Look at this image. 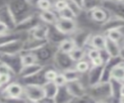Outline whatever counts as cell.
Instances as JSON below:
<instances>
[{
	"instance_id": "12",
	"label": "cell",
	"mask_w": 124,
	"mask_h": 103,
	"mask_svg": "<svg viewBox=\"0 0 124 103\" xmlns=\"http://www.w3.org/2000/svg\"><path fill=\"white\" fill-rule=\"evenodd\" d=\"M66 86H67L70 93L73 95L74 98H81L88 93L85 87L83 85V84L80 81V80L68 81L66 84Z\"/></svg>"
},
{
	"instance_id": "1",
	"label": "cell",
	"mask_w": 124,
	"mask_h": 103,
	"mask_svg": "<svg viewBox=\"0 0 124 103\" xmlns=\"http://www.w3.org/2000/svg\"><path fill=\"white\" fill-rule=\"evenodd\" d=\"M96 101H104L106 99L112 98L110 82H100L97 85L89 87L88 92Z\"/></svg>"
},
{
	"instance_id": "42",
	"label": "cell",
	"mask_w": 124,
	"mask_h": 103,
	"mask_svg": "<svg viewBox=\"0 0 124 103\" xmlns=\"http://www.w3.org/2000/svg\"><path fill=\"white\" fill-rule=\"evenodd\" d=\"M73 2H75V4H77L79 7H81V9H83V3H84V0H71Z\"/></svg>"
},
{
	"instance_id": "10",
	"label": "cell",
	"mask_w": 124,
	"mask_h": 103,
	"mask_svg": "<svg viewBox=\"0 0 124 103\" xmlns=\"http://www.w3.org/2000/svg\"><path fill=\"white\" fill-rule=\"evenodd\" d=\"M70 36L61 32L54 25H49V32L47 35L48 44L56 45L57 47L62 41Z\"/></svg>"
},
{
	"instance_id": "45",
	"label": "cell",
	"mask_w": 124,
	"mask_h": 103,
	"mask_svg": "<svg viewBox=\"0 0 124 103\" xmlns=\"http://www.w3.org/2000/svg\"><path fill=\"white\" fill-rule=\"evenodd\" d=\"M119 102H123V103H124V95H121V96L119 97Z\"/></svg>"
},
{
	"instance_id": "8",
	"label": "cell",
	"mask_w": 124,
	"mask_h": 103,
	"mask_svg": "<svg viewBox=\"0 0 124 103\" xmlns=\"http://www.w3.org/2000/svg\"><path fill=\"white\" fill-rule=\"evenodd\" d=\"M54 26L61 32L70 37L77 31V23L75 20H68V19L59 17Z\"/></svg>"
},
{
	"instance_id": "14",
	"label": "cell",
	"mask_w": 124,
	"mask_h": 103,
	"mask_svg": "<svg viewBox=\"0 0 124 103\" xmlns=\"http://www.w3.org/2000/svg\"><path fill=\"white\" fill-rule=\"evenodd\" d=\"M44 69V67L40 63H35L30 65L23 66L20 73L19 74V77L20 78H26L38 74L39 72L42 71Z\"/></svg>"
},
{
	"instance_id": "48",
	"label": "cell",
	"mask_w": 124,
	"mask_h": 103,
	"mask_svg": "<svg viewBox=\"0 0 124 103\" xmlns=\"http://www.w3.org/2000/svg\"><path fill=\"white\" fill-rule=\"evenodd\" d=\"M116 1H117V2H124V0H116Z\"/></svg>"
},
{
	"instance_id": "32",
	"label": "cell",
	"mask_w": 124,
	"mask_h": 103,
	"mask_svg": "<svg viewBox=\"0 0 124 103\" xmlns=\"http://www.w3.org/2000/svg\"><path fill=\"white\" fill-rule=\"evenodd\" d=\"M106 37L109 38L110 40H114L119 43L123 39V33L121 32V29H112L105 33Z\"/></svg>"
},
{
	"instance_id": "46",
	"label": "cell",
	"mask_w": 124,
	"mask_h": 103,
	"mask_svg": "<svg viewBox=\"0 0 124 103\" xmlns=\"http://www.w3.org/2000/svg\"><path fill=\"white\" fill-rule=\"evenodd\" d=\"M121 95H124V85L121 88Z\"/></svg>"
},
{
	"instance_id": "38",
	"label": "cell",
	"mask_w": 124,
	"mask_h": 103,
	"mask_svg": "<svg viewBox=\"0 0 124 103\" xmlns=\"http://www.w3.org/2000/svg\"><path fill=\"white\" fill-rule=\"evenodd\" d=\"M54 82H55L56 85L58 86V87H61V86H64L66 84H67V79H66L65 76L64 75V74L62 73H58L57 77L54 79Z\"/></svg>"
},
{
	"instance_id": "15",
	"label": "cell",
	"mask_w": 124,
	"mask_h": 103,
	"mask_svg": "<svg viewBox=\"0 0 124 103\" xmlns=\"http://www.w3.org/2000/svg\"><path fill=\"white\" fill-rule=\"evenodd\" d=\"M49 32V25L46 23H40L33 29L31 30L30 37L35 39L41 40H47V35Z\"/></svg>"
},
{
	"instance_id": "5",
	"label": "cell",
	"mask_w": 124,
	"mask_h": 103,
	"mask_svg": "<svg viewBox=\"0 0 124 103\" xmlns=\"http://www.w3.org/2000/svg\"><path fill=\"white\" fill-rule=\"evenodd\" d=\"M39 20H40L39 16L38 17H37L34 15H31V16H26L17 22L16 26L13 31L19 32V33L30 32L31 30L33 29L36 26H37L40 24Z\"/></svg>"
},
{
	"instance_id": "11",
	"label": "cell",
	"mask_w": 124,
	"mask_h": 103,
	"mask_svg": "<svg viewBox=\"0 0 124 103\" xmlns=\"http://www.w3.org/2000/svg\"><path fill=\"white\" fill-rule=\"evenodd\" d=\"M104 65L101 66H92L90 67L88 73V84L89 87L94 86L100 83L102 76Z\"/></svg>"
},
{
	"instance_id": "34",
	"label": "cell",
	"mask_w": 124,
	"mask_h": 103,
	"mask_svg": "<svg viewBox=\"0 0 124 103\" xmlns=\"http://www.w3.org/2000/svg\"><path fill=\"white\" fill-rule=\"evenodd\" d=\"M36 6L39 9H40V11L48 10L52 9L53 3L51 2L50 0H39L37 2Z\"/></svg>"
},
{
	"instance_id": "24",
	"label": "cell",
	"mask_w": 124,
	"mask_h": 103,
	"mask_svg": "<svg viewBox=\"0 0 124 103\" xmlns=\"http://www.w3.org/2000/svg\"><path fill=\"white\" fill-rule=\"evenodd\" d=\"M109 82L112 88V97L115 100L119 102V98L121 96V88L123 86V83L121 81L115 78H111Z\"/></svg>"
},
{
	"instance_id": "35",
	"label": "cell",
	"mask_w": 124,
	"mask_h": 103,
	"mask_svg": "<svg viewBox=\"0 0 124 103\" xmlns=\"http://www.w3.org/2000/svg\"><path fill=\"white\" fill-rule=\"evenodd\" d=\"M68 6V1L67 0H56L53 4V8L57 13L64 9Z\"/></svg>"
},
{
	"instance_id": "19",
	"label": "cell",
	"mask_w": 124,
	"mask_h": 103,
	"mask_svg": "<svg viewBox=\"0 0 124 103\" xmlns=\"http://www.w3.org/2000/svg\"><path fill=\"white\" fill-rule=\"evenodd\" d=\"M74 99L73 95L70 93L67 86L64 85L59 87L58 91L54 98L55 102H71Z\"/></svg>"
},
{
	"instance_id": "22",
	"label": "cell",
	"mask_w": 124,
	"mask_h": 103,
	"mask_svg": "<svg viewBox=\"0 0 124 103\" xmlns=\"http://www.w3.org/2000/svg\"><path fill=\"white\" fill-rule=\"evenodd\" d=\"M75 47H76V44H75V40L73 39V37H69L62 41L61 43L57 46V49L61 52L69 54V53H71Z\"/></svg>"
},
{
	"instance_id": "7",
	"label": "cell",
	"mask_w": 124,
	"mask_h": 103,
	"mask_svg": "<svg viewBox=\"0 0 124 103\" xmlns=\"http://www.w3.org/2000/svg\"><path fill=\"white\" fill-rule=\"evenodd\" d=\"M24 40L19 39L12 41L6 44L0 46V55L3 54H20L23 51Z\"/></svg>"
},
{
	"instance_id": "33",
	"label": "cell",
	"mask_w": 124,
	"mask_h": 103,
	"mask_svg": "<svg viewBox=\"0 0 124 103\" xmlns=\"http://www.w3.org/2000/svg\"><path fill=\"white\" fill-rule=\"evenodd\" d=\"M57 14H58V16L60 18L68 19V20H76V17H77L69 6H68L67 8H65L64 9L60 11V12H58Z\"/></svg>"
},
{
	"instance_id": "26",
	"label": "cell",
	"mask_w": 124,
	"mask_h": 103,
	"mask_svg": "<svg viewBox=\"0 0 124 103\" xmlns=\"http://www.w3.org/2000/svg\"><path fill=\"white\" fill-rule=\"evenodd\" d=\"M22 63L23 66L38 63L37 57L35 54V53L32 51L22 52Z\"/></svg>"
},
{
	"instance_id": "25",
	"label": "cell",
	"mask_w": 124,
	"mask_h": 103,
	"mask_svg": "<svg viewBox=\"0 0 124 103\" xmlns=\"http://www.w3.org/2000/svg\"><path fill=\"white\" fill-rule=\"evenodd\" d=\"M111 78H115L121 81L124 79V60H122L112 67L111 71Z\"/></svg>"
},
{
	"instance_id": "23",
	"label": "cell",
	"mask_w": 124,
	"mask_h": 103,
	"mask_svg": "<svg viewBox=\"0 0 124 103\" xmlns=\"http://www.w3.org/2000/svg\"><path fill=\"white\" fill-rule=\"evenodd\" d=\"M19 39H22V37L20 35V33L19 32L10 31L6 33L0 34V46Z\"/></svg>"
},
{
	"instance_id": "44",
	"label": "cell",
	"mask_w": 124,
	"mask_h": 103,
	"mask_svg": "<svg viewBox=\"0 0 124 103\" xmlns=\"http://www.w3.org/2000/svg\"><path fill=\"white\" fill-rule=\"evenodd\" d=\"M119 57L124 60V47H121V51H120Z\"/></svg>"
},
{
	"instance_id": "29",
	"label": "cell",
	"mask_w": 124,
	"mask_h": 103,
	"mask_svg": "<svg viewBox=\"0 0 124 103\" xmlns=\"http://www.w3.org/2000/svg\"><path fill=\"white\" fill-rule=\"evenodd\" d=\"M62 73H63L64 75L65 76V78H66V79H67L68 82L80 80L81 78V75L83 74L80 73L78 71H77L75 69V67L70 68V69L63 71H62Z\"/></svg>"
},
{
	"instance_id": "2",
	"label": "cell",
	"mask_w": 124,
	"mask_h": 103,
	"mask_svg": "<svg viewBox=\"0 0 124 103\" xmlns=\"http://www.w3.org/2000/svg\"><path fill=\"white\" fill-rule=\"evenodd\" d=\"M23 95L29 102H40L45 97V93L42 85L27 84L23 85Z\"/></svg>"
},
{
	"instance_id": "36",
	"label": "cell",
	"mask_w": 124,
	"mask_h": 103,
	"mask_svg": "<svg viewBox=\"0 0 124 103\" xmlns=\"http://www.w3.org/2000/svg\"><path fill=\"white\" fill-rule=\"evenodd\" d=\"M85 50H86L87 57L89 59V60H92L95 59L100 56V51L96 48L89 47L88 49H85Z\"/></svg>"
},
{
	"instance_id": "39",
	"label": "cell",
	"mask_w": 124,
	"mask_h": 103,
	"mask_svg": "<svg viewBox=\"0 0 124 103\" xmlns=\"http://www.w3.org/2000/svg\"><path fill=\"white\" fill-rule=\"evenodd\" d=\"M100 57L103 60L104 64H106L111 58V56L108 54V53L106 51V49L100 50Z\"/></svg>"
},
{
	"instance_id": "28",
	"label": "cell",
	"mask_w": 124,
	"mask_h": 103,
	"mask_svg": "<svg viewBox=\"0 0 124 103\" xmlns=\"http://www.w3.org/2000/svg\"><path fill=\"white\" fill-rule=\"evenodd\" d=\"M69 54L71 56V59L76 63L81 60L85 59V57L87 56V53L85 48L76 47L71 53H69Z\"/></svg>"
},
{
	"instance_id": "47",
	"label": "cell",
	"mask_w": 124,
	"mask_h": 103,
	"mask_svg": "<svg viewBox=\"0 0 124 103\" xmlns=\"http://www.w3.org/2000/svg\"><path fill=\"white\" fill-rule=\"evenodd\" d=\"M4 86H5V85H3V83H2V82L1 81V80H0V89H2V88H3Z\"/></svg>"
},
{
	"instance_id": "3",
	"label": "cell",
	"mask_w": 124,
	"mask_h": 103,
	"mask_svg": "<svg viewBox=\"0 0 124 103\" xmlns=\"http://www.w3.org/2000/svg\"><path fill=\"white\" fill-rule=\"evenodd\" d=\"M0 60L6 64L15 75H19L23 67L22 63V53L16 54H3L0 55Z\"/></svg>"
},
{
	"instance_id": "13",
	"label": "cell",
	"mask_w": 124,
	"mask_h": 103,
	"mask_svg": "<svg viewBox=\"0 0 124 103\" xmlns=\"http://www.w3.org/2000/svg\"><path fill=\"white\" fill-rule=\"evenodd\" d=\"M48 44L47 40H37L32 37H29L26 40L24 41V47H23V52H27V51H35L43 47L44 46Z\"/></svg>"
},
{
	"instance_id": "50",
	"label": "cell",
	"mask_w": 124,
	"mask_h": 103,
	"mask_svg": "<svg viewBox=\"0 0 124 103\" xmlns=\"http://www.w3.org/2000/svg\"><path fill=\"white\" fill-rule=\"evenodd\" d=\"M67 1H71V0H67Z\"/></svg>"
},
{
	"instance_id": "16",
	"label": "cell",
	"mask_w": 124,
	"mask_h": 103,
	"mask_svg": "<svg viewBox=\"0 0 124 103\" xmlns=\"http://www.w3.org/2000/svg\"><path fill=\"white\" fill-rule=\"evenodd\" d=\"M88 13H89L90 17L93 20L97 22H100L102 24L104 22H106L108 19V17H109L108 16V13L109 12L102 6L95 8Z\"/></svg>"
},
{
	"instance_id": "6",
	"label": "cell",
	"mask_w": 124,
	"mask_h": 103,
	"mask_svg": "<svg viewBox=\"0 0 124 103\" xmlns=\"http://www.w3.org/2000/svg\"><path fill=\"white\" fill-rule=\"evenodd\" d=\"M0 21L7 25L11 31H13L17 24V20L9 4L0 7Z\"/></svg>"
},
{
	"instance_id": "9",
	"label": "cell",
	"mask_w": 124,
	"mask_h": 103,
	"mask_svg": "<svg viewBox=\"0 0 124 103\" xmlns=\"http://www.w3.org/2000/svg\"><path fill=\"white\" fill-rule=\"evenodd\" d=\"M124 27V18L116 15L109 16L108 20L102 24V30L106 33L112 29H121Z\"/></svg>"
},
{
	"instance_id": "18",
	"label": "cell",
	"mask_w": 124,
	"mask_h": 103,
	"mask_svg": "<svg viewBox=\"0 0 124 103\" xmlns=\"http://www.w3.org/2000/svg\"><path fill=\"white\" fill-rule=\"evenodd\" d=\"M121 47H122L119 45V43L116 42L114 40H112L109 38L106 37L105 49H106V51L108 53V54L111 56V58L119 57Z\"/></svg>"
},
{
	"instance_id": "51",
	"label": "cell",
	"mask_w": 124,
	"mask_h": 103,
	"mask_svg": "<svg viewBox=\"0 0 124 103\" xmlns=\"http://www.w3.org/2000/svg\"><path fill=\"white\" fill-rule=\"evenodd\" d=\"M123 47H124V46H123Z\"/></svg>"
},
{
	"instance_id": "31",
	"label": "cell",
	"mask_w": 124,
	"mask_h": 103,
	"mask_svg": "<svg viewBox=\"0 0 124 103\" xmlns=\"http://www.w3.org/2000/svg\"><path fill=\"white\" fill-rule=\"evenodd\" d=\"M102 0H84L83 10L89 12L95 8L102 6Z\"/></svg>"
},
{
	"instance_id": "17",
	"label": "cell",
	"mask_w": 124,
	"mask_h": 103,
	"mask_svg": "<svg viewBox=\"0 0 124 103\" xmlns=\"http://www.w3.org/2000/svg\"><path fill=\"white\" fill-rule=\"evenodd\" d=\"M39 17L42 22L48 25H54L59 18L57 13L51 9L41 11L39 14Z\"/></svg>"
},
{
	"instance_id": "49",
	"label": "cell",
	"mask_w": 124,
	"mask_h": 103,
	"mask_svg": "<svg viewBox=\"0 0 124 103\" xmlns=\"http://www.w3.org/2000/svg\"><path fill=\"white\" fill-rule=\"evenodd\" d=\"M122 83H123V85H124V79L122 81Z\"/></svg>"
},
{
	"instance_id": "20",
	"label": "cell",
	"mask_w": 124,
	"mask_h": 103,
	"mask_svg": "<svg viewBox=\"0 0 124 103\" xmlns=\"http://www.w3.org/2000/svg\"><path fill=\"white\" fill-rule=\"evenodd\" d=\"M106 35H102V34L92 35L91 39L89 40V43L88 45L89 47L96 48L100 51V50L105 49V46H106Z\"/></svg>"
},
{
	"instance_id": "30",
	"label": "cell",
	"mask_w": 124,
	"mask_h": 103,
	"mask_svg": "<svg viewBox=\"0 0 124 103\" xmlns=\"http://www.w3.org/2000/svg\"><path fill=\"white\" fill-rule=\"evenodd\" d=\"M92 67V64L90 60H87L83 59V60H81L79 61H78L75 63V69L77 71H78L81 74H85V73H87V72L89 71L90 67Z\"/></svg>"
},
{
	"instance_id": "21",
	"label": "cell",
	"mask_w": 124,
	"mask_h": 103,
	"mask_svg": "<svg viewBox=\"0 0 124 103\" xmlns=\"http://www.w3.org/2000/svg\"><path fill=\"white\" fill-rule=\"evenodd\" d=\"M43 88H44V93H45V97L47 98H51L54 100L56 95L58 91V87L54 81H46L44 85H43ZM55 102V101H54Z\"/></svg>"
},
{
	"instance_id": "4",
	"label": "cell",
	"mask_w": 124,
	"mask_h": 103,
	"mask_svg": "<svg viewBox=\"0 0 124 103\" xmlns=\"http://www.w3.org/2000/svg\"><path fill=\"white\" fill-rule=\"evenodd\" d=\"M54 61L56 67L62 71L75 67V62L71 59L70 54L61 52L57 49L54 55Z\"/></svg>"
},
{
	"instance_id": "41",
	"label": "cell",
	"mask_w": 124,
	"mask_h": 103,
	"mask_svg": "<svg viewBox=\"0 0 124 103\" xmlns=\"http://www.w3.org/2000/svg\"><path fill=\"white\" fill-rule=\"evenodd\" d=\"M11 30L9 29V27L7 26L6 24H5L4 22L0 21V34L6 33L8 32H10Z\"/></svg>"
},
{
	"instance_id": "43",
	"label": "cell",
	"mask_w": 124,
	"mask_h": 103,
	"mask_svg": "<svg viewBox=\"0 0 124 103\" xmlns=\"http://www.w3.org/2000/svg\"><path fill=\"white\" fill-rule=\"evenodd\" d=\"M25 1L27 2V4L30 5V6H36L37 2L39 1V0H25Z\"/></svg>"
},
{
	"instance_id": "40",
	"label": "cell",
	"mask_w": 124,
	"mask_h": 103,
	"mask_svg": "<svg viewBox=\"0 0 124 103\" xmlns=\"http://www.w3.org/2000/svg\"><path fill=\"white\" fill-rule=\"evenodd\" d=\"M90 61H91V64H92V66H101V65H104L105 64L103 60L102 59V58H101L100 56L98 57V58L90 60Z\"/></svg>"
},
{
	"instance_id": "27",
	"label": "cell",
	"mask_w": 124,
	"mask_h": 103,
	"mask_svg": "<svg viewBox=\"0 0 124 103\" xmlns=\"http://www.w3.org/2000/svg\"><path fill=\"white\" fill-rule=\"evenodd\" d=\"M47 44L44 46V47L40 48V49L37 50V51H32V52H34L35 54L37 55L38 61L39 60H47L50 57L54 55V54L52 55V52H51V51H50V49L46 47Z\"/></svg>"
},
{
	"instance_id": "37",
	"label": "cell",
	"mask_w": 124,
	"mask_h": 103,
	"mask_svg": "<svg viewBox=\"0 0 124 103\" xmlns=\"http://www.w3.org/2000/svg\"><path fill=\"white\" fill-rule=\"evenodd\" d=\"M58 72L54 69H48L44 71V78L46 81H54Z\"/></svg>"
}]
</instances>
